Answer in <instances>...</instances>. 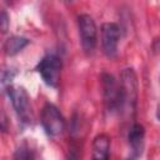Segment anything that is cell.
<instances>
[{"label": "cell", "mask_w": 160, "mask_h": 160, "mask_svg": "<svg viewBox=\"0 0 160 160\" xmlns=\"http://www.w3.org/2000/svg\"><path fill=\"white\" fill-rule=\"evenodd\" d=\"M12 160H35V152L28 142H22L15 149Z\"/></svg>", "instance_id": "11"}, {"label": "cell", "mask_w": 160, "mask_h": 160, "mask_svg": "<svg viewBox=\"0 0 160 160\" xmlns=\"http://www.w3.org/2000/svg\"><path fill=\"white\" fill-rule=\"evenodd\" d=\"M152 50L154 52H160V39H155L152 42Z\"/></svg>", "instance_id": "13"}, {"label": "cell", "mask_w": 160, "mask_h": 160, "mask_svg": "<svg viewBox=\"0 0 160 160\" xmlns=\"http://www.w3.org/2000/svg\"><path fill=\"white\" fill-rule=\"evenodd\" d=\"M78 30L81 48L85 52H92L98 44V29L92 16L80 14L78 16Z\"/></svg>", "instance_id": "5"}, {"label": "cell", "mask_w": 160, "mask_h": 160, "mask_svg": "<svg viewBox=\"0 0 160 160\" xmlns=\"http://www.w3.org/2000/svg\"><path fill=\"white\" fill-rule=\"evenodd\" d=\"M101 49L102 52L109 58L114 59L118 55L119 40H120V28L116 22H104L101 25Z\"/></svg>", "instance_id": "7"}, {"label": "cell", "mask_w": 160, "mask_h": 160, "mask_svg": "<svg viewBox=\"0 0 160 160\" xmlns=\"http://www.w3.org/2000/svg\"><path fill=\"white\" fill-rule=\"evenodd\" d=\"M40 122L45 134L50 138H56L65 130V118L60 110L51 102H46L41 109Z\"/></svg>", "instance_id": "3"}, {"label": "cell", "mask_w": 160, "mask_h": 160, "mask_svg": "<svg viewBox=\"0 0 160 160\" xmlns=\"http://www.w3.org/2000/svg\"><path fill=\"white\" fill-rule=\"evenodd\" d=\"M30 42V40L25 36H20V35H12L10 38H8L4 42V51L8 56H14L18 52H20L25 46H28Z\"/></svg>", "instance_id": "10"}, {"label": "cell", "mask_w": 160, "mask_h": 160, "mask_svg": "<svg viewBox=\"0 0 160 160\" xmlns=\"http://www.w3.org/2000/svg\"><path fill=\"white\" fill-rule=\"evenodd\" d=\"M111 139L108 134H98L91 145V160H109Z\"/></svg>", "instance_id": "9"}, {"label": "cell", "mask_w": 160, "mask_h": 160, "mask_svg": "<svg viewBox=\"0 0 160 160\" xmlns=\"http://www.w3.org/2000/svg\"><path fill=\"white\" fill-rule=\"evenodd\" d=\"M144 142H145V128L138 122L132 124L128 132V144L131 154V158L129 160H138L141 156Z\"/></svg>", "instance_id": "8"}, {"label": "cell", "mask_w": 160, "mask_h": 160, "mask_svg": "<svg viewBox=\"0 0 160 160\" xmlns=\"http://www.w3.org/2000/svg\"><path fill=\"white\" fill-rule=\"evenodd\" d=\"M156 118H158V120L160 121V105H159V108H158V110H156Z\"/></svg>", "instance_id": "14"}, {"label": "cell", "mask_w": 160, "mask_h": 160, "mask_svg": "<svg viewBox=\"0 0 160 160\" xmlns=\"http://www.w3.org/2000/svg\"><path fill=\"white\" fill-rule=\"evenodd\" d=\"M9 25H10L9 15H8V12H6L5 10H1V14H0V26H1V31H2V32H6Z\"/></svg>", "instance_id": "12"}, {"label": "cell", "mask_w": 160, "mask_h": 160, "mask_svg": "<svg viewBox=\"0 0 160 160\" xmlns=\"http://www.w3.org/2000/svg\"><path fill=\"white\" fill-rule=\"evenodd\" d=\"M102 95L108 111L121 112V90L120 82L110 74H102L101 76Z\"/></svg>", "instance_id": "6"}, {"label": "cell", "mask_w": 160, "mask_h": 160, "mask_svg": "<svg viewBox=\"0 0 160 160\" xmlns=\"http://www.w3.org/2000/svg\"><path fill=\"white\" fill-rule=\"evenodd\" d=\"M61 69H62L61 58H59V55L54 52H49L44 55L35 66V70L41 76L42 81L51 88H58L61 76Z\"/></svg>", "instance_id": "2"}, {"label": "cell", "mask_w": 160, "mask_h": 160, "mask_svg": "<svg viewBox=\"0 0 160 160\" xmlns=\"http://www.w3.org/2000/svg\"><path fill=\"white\" fill-rule=\"evenodd\" d=\"M121 111H131L135 109L138 99V81L132 69H125L121 72Z\"/></svg>", "instance_id": "4"}, {"label": "cell", "mask_w": 160, "mask_h": 160, "mask_svg": "<svg viewBox=\"0 0 160 160\" xmlns=\"http://www.w3.org/2000/svg\"><path fill=\"white\" fill-rule=\"evenodd\" d=\"M8 98L22 124L30 125L32 122V111H31V102L29 94L22 86L18 85H8L6 88Z\"/></svg>", "instance_id": "1"}]
</instances>
